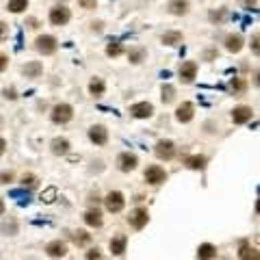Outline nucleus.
Instances as JSON below:
<instances>
[{
    "instance_id": "obj_38",
    "label": "nucleus",
    "mask_w": 260,
    "mask_h": 260,
    "mask_svg": "<svg viewBox=\"0 0 260 260\" xmlns=\"http://www.w3.org/2000/svg\"><path fill=\"white\" fill-rule=\"evenodd\" d=\"M6 35H9V26H6L4 22H0V44L6 39Z\"/></svg>"
},
{
    "instance_id": "obj_9",
    "label": "nucleus",
    "mask_w": 260,
    "mask_h": 260,
    "mask_svg": "<svg viewBox=\"0 0 260 260\" xmlns=\"http://www.w3.org/2000/svg\"><path fill=\"white\" fill-rule=\"evenodd\" d=\"M146 180H148V184H160V182L167 180V174H165V169L162 167L152 165V167L146 169Z\"/></svg>"
},
{
    "instance_id": "obj_10",
    "label": "nucleus",
    "mask_w": 260,
    "mask_h": 260,
    "mask_svg": "<svg viewBox=\"0 0 260 260\" xmlns=\"http://www.w3.org/2000/svg\"><path fill=\"white\" fill-rule=\"evenodd\" d=\"M193 115H195V106L191 102H182L178 110H176V120H178L180 124H188L193 120Z\"/></svg>"
},
{
    "instance_id": "obj_35",
    "label": "nucleus",
    "mask_w": 260,
    "mask_h": 260,
    "mask_svg": "<svg viewBox=\"0 0 260 260\" xmlns=\"http://www.w3.org/2000/svg\"><path fill=\"white\" fill-rule=\"evenodd\" d=\"M13 178H16L13 172H2L0 174V184H9V182H13Z\"/></svg>"
},
{
    "instance_id": "obj_7",
    "label": "nucleus",
    "mask_w": 260,
    "mask_h": 260,
    "mask_svg": "<svg viewBox=\"0 0 260 260\" xmlns=\"http://www.w3.org/2000/svg\"><path fill=\"white\" fill-rule=\"evenodd\" d=\"M70 18H72V13L68 6H54V9L50 11V22L54 26H65L70 22Z\"/></svg>"
},
{
    "instance_id": "obj_31",
    "label": "nucleus",
    "mask_w": 260,
    "mask_h": 260,
    "mask_svg": "<svg viewBox=\"0 0 260 260\" xmlns=\"http://www.w3.org/2000/svg\"><path fill=\"white\" fill-rule=\"evenodd\" d=\"M180 42H182L180 32H167V35H162V44H165V46H176Z\"/></svg>"
},
{
    "instance_id": "obj_11",
    "label": "nucleus",
    "mask_w": 260,
    "mask_h": 260,
    "mask_svg": "<svg viewBox=\"0 0 260 260\" xmlns=\"http://www.w3.org/2000/svg\"><path fill=\"white\" fill-rule=\"evenodd\" d=\"M252 115H254V110H252V106H245V104H240V106H236L232 110V122L234 124H247L252 120Z\"/></svg>"
},
{
    "instance_id": "obj_28",
    "label": "nucleus",
    "mask_w": 260,
    "mask_h": 260,
    "mask_svg": "<svg viewBox=\"0 0 260 260\" xmlns=\"http://www.w3.org/2000/svg\"><path fill=\"white\" fill-rule=\"evenodd\" d=\"M22 186L24 188H37L39 186V178L37 176H32V174H26V176H22Z\"/></svg>"
},
{
    "instance_id": "obj_6",
    "label": "nucleus",
    "mask_w": 260,
    "mask_h": 260,
    "mask_svg": "<svg viewBox=\"0 0 260 260\" xmlns=\"http://www.w3.org/2000/svg\"><path fill=\"white\" fill-rule=\"evenodd\" d=\"M154 152L160 160H172L176 156V146H174V141H158L154 148Z\"/></svg>"
},
{
    "instance_id": "obj_36",
    "label": "nucleus",
    "mask_w": 260,
    "mask_h": 260,
    "mask_svg": "<svg viewBox=\"0 0 260 260\" xmlns=\"http://www.w3.org/2000/svg\"><path fill=\"white\" fill-rule=\"evenodd\" d=\"M87 260H102V252L98 250V247L96 250H89L87 252Z\"/></svg>"
},
{
    "instance_id": "obj_15",
    "label": "nucleus",
    "mask_w": 260,
    "mask_h": 260,
    "mask_svg": "<svg viewBox=\"0 0 260 260\" xmlns=\"http://www.w3.org/2000/svg\"><path fill=\"white\" fill-rule=\"evenodd\" d=\"M82 219H84V224H87L89 228H102V224H104L102 212L98 210V208H91V210H87Z\"/></svg>"
},
{
    "instance_id": "obj_27",
    "label": "nucleus",
    "mask_w": 260,
    "mask_h": 260,
    "mask_svg": "<svg viewBox=\"0 0 260 260\" xmlns=\"http://www.w3.org/2000/svg\"><path fill=\"white\" fill-rule=\"evenodd\" d=\"M230 89H232L234 96H240V94H243V91L247 89V82L243 80V78H234V80L230 82Z\"/></svg>"
},
{
    "instance_id": "obj_46",
    "label": "nucleus",
    "mask_w": 260,
    "mask_h": 260,
    "mask_svg": "<svg viewBox=\"0 0 260 260\" xmlns=\"http://www.w3.org/2000/svg\"><path fill=\"white\" fill-rule=\"evenodd\" d=\"M256 87H260V72L256 74Z\"/></svg>"
},
{
    "instance_id": "obj_25",
    "label": "nucleus",
    "mask_w": 260,
    "mask_h": 260,
    "mask_svg": "<svg viewBox=\"0 0 260 260\" xmlns=\"http://www.w3.org/2000/svg\"><path fill=\"white\" fill-rule=\"evenodd\" d=\"M28 9V0H9V11L11 13H22Z\"/></svg>"
},
{
    "instance_id": "obj_19",
    "label": "nucleus",
    "mask_w": 260,
    "mask_h": 260,
    "mask_svg": "<svg viewBox=\"0 0 260 260\" xmlns=\"http://www.w3.org/2000/svg\"><path fill=\"white\" fill-rule=\"evenodd\" d=\"M126 245H128V238L126 236H115L113 240H110V254L113 256H122L124 252H126Z\"/></svg>"
},
{
    "instance_id": "obj_21",
    "label": "nucleus",
    "mask_w": 260,
    "mask_h": 260,
    "mask_svg": "<svg viewBox=\"0 0 260 260\" xmlns=\"http://www.w3.org/2000/svg\"><path fill=\"white\" fill-rule=\"evenodd\" d=\"M214 256H217V247L210 245V243H204L198 250V258L200 260H212Z\"/></svg>"
},
{
    "instance_id": "obj_4",
    "label": "nucleus",
    "mask_w": 260,
    "mask_h": 260,
    "mask_svg": "<svg viewBox=\"0 0 260 260\" xmlns=\"http://www.w3.org/2000/svg\"><path fill=\"white\" fill-rule=\"evenodd\" d=\"M104 204H106L108 212H122L124 206H126V200H124V195L120 191H110L106 195V200H104Z\"/></svg>"
},
{
    "instance_id": "obj_23",
    "label": "nucleus",
    "mask_w": 260,
    "mask_h": 260,
    "mask_svg": "<svg viewBox=\"0 0 260 260\" xmlns=\"http://www.w3.org/2000/svg\"><path fill=\"white\" fill-rule=\"evenodd\" d=\"M0 232L4 234V236H16L18 234V221H4L2 226H0Z\"/></svg>"
},
{
    "instance_id": "obj_3",
    "label": "nucleus",
    "mask_w": 260,
    "mask_h": 260,
    "mask_svg": "<svg viewBox=\"0 0 260 260\" xmlns=\"http://www.w3.org/2000/svg\"><path fill=\"white\" fill-rule=\"evenodd\" d=\"M52 122L54 124H68V122H72V117H74V108L70 106V104H56L54 108H52Z\"/></svg>"
},
{
    "instance_id": "obj_1",
    "label": "nucleus",
    "mask_w": 260,
    "mask_h": 260,
    "mask_svg": "<svg viewBox=\"0 0 260 260\" xmlns=\"http://www.w3.org/2000/svg\"><path fill=\"white\" fill-rule=\"evenodd\" d=\"M35 48H37V52L48 56V54H54L56 52L58 42H56V37H52V35H42L35 39Z\"/></svg>"
},
{
    "instance_id": "obj_34",
    "label": "nucleus",
    "mask_w": 260,
    "mask_h": 260,
    "mask_svg": "<svg viewBox=\"0 0 260 260\" xmlns=\"http://www.w3.org/2000/svg\"><path fill=\"white\" fill-rule=\"evenodd\" d=\"M252 52L260 56V35H254L252 37Z\"/></svg>"
},
{
    "instance_id": "obj_20",
    "label": "nucleus",
    "mask_w": 260,
    "mask_h": 260,
    "mask_svg": "<svg viewBox=\"0 0 260 260\" xmlns=\"http://www.w3.org/2000/svg\"><path fill=\"white\" fill-rule=\"evenodd\" d=\"M238 258L240 260H260V252L250 247L247 243H243L240 245V252H238Z\"/></svg>"
},
{
    "instance_id": "obj_39",
    "label": "nucleus",
    "mask_w": 260,
    "mask_h": 260,
    "mask_svg": "<svg viewBox=\"0 0 260 260\" xmlns=\"http://www.w3.org/2000/svg\"><path fill=\"white\" fill-rule=\"evenodd\" d=\"M80 6H82V9H96L98 0H80Z\"/></svg>"
},
{
    "instance_id": "obj_41",
    "label": "nucleus",
    "mask_w": 260,
    "mask_h": 260,
    "mask_svg": "<svg viewBox=\"0 0 260 260\" xmlns=\"http://www.w3.org/2000/svg\"><path fill=\"white\" fill-rule=\"evenodd\" d=\"M4 98H6V100H16V98H18V91L16 89H4Z\"/></svg>"
},
{
    "instance_id": "obj_13",
    "label": "nucleus",
    "mask_w": 260,
    "mask_h": 260,
    "mask_svg": "<svg viewBox=\"0 0 260 260\" xmlns=\"http://www.w3.org/2000/svg\"><path fill=\"white\" fill-rule=\"evenodd\" d=\"M89 139L91 143H96V146H106L108 141V130L104 126H94L89 130Z\"/></svg>"
},
{
    "instance_id": "obj_45",
    "label": "nucleus",
    "mask_w": 260,
    "mask_h": 260,
    "mask_svg": "<svg viewBox=\"0 0 260 260\" xmlns=\"http://www.w3.org/2000/svg\"><path fill=\"white\" fill-rule=\"evenodd\" d=\"M243 4H256V0H240Z\"/></svg>"
},
{
    "instance_id": "obj_32",
    "label": "nucleus",
    "mask_w": 260,
    "mask_h": 260,
    "mask_svg": "<svg viewBox=\"0 0 260 260\" xmlns=\"http://www.w3.org/2000/svg\"><path fill=\"white\" fill-rule=\"evenodd\" d=\"M128 56H130V63H141L143 58H146V50L143 48H132Z\"/></svg>"
},
{
    "instance_id": "obj_18",
    "label": "nucleus",
    "mask_w": 260,
    "mask_h": 260,
    "mask_svg": "<svg viewBox=\"0 0 260 260\" xmlns=\"http://www.w3.org/2000/svg\"><path fill=\"white\" fill-rule=\"evenodd\" d=\"M50 148H52V154L54 156H65L70 152V141L68 139H61V136H56V139H52V143H50Z\"/></svg>"
},
{
    "instance_id": "obj_14",
    "label": "nucleus",
    "mask_w": 260,
    "mask_h": 260,
    "mask_svg": "<svg viewBox=\"0 0 260 260\" xmlns=\"http://www.w3.org/2000/svg\"><path fill=\"white\" fill-rule=\"evenodd\" d=\"M130 113H132L136 120H146V117H152L154 106L150 102H139V104H134V106H130Z\"/></svg>"
},
{
    "instance_id": "obj_8",
    "label": "nucleus",
    "mask_w": 260,
    "mask_h": 260,
    "mask_svg": "<svg viewBox=\"0 0 260 260\" xmlns=\"http://www.w3.org/2000/svg\"><path fill=\"white\" fill-rule=\"evenodd\" d=\"M117 165H120V169L124 174H128V172H134L136 169L139 158H136L134 154H130V152H124V154H120V158H117Z\"/></svg>"
},
{
    "instance_id": "obj_40",
    "label": "nucleus",
    "mask_w": 260,
    "mask_h": 260,
    "mask_svg": "<svg viewBox=\"0 0 260 260\" xmlns=\"http://www.w3.org/2000/svg\"><path fill=\"white\" fill-rule=\"evenodd\" d=\"M6 65H9V56L0 52V72H4V70H6Z\"/></svg>"
},
{
    "instance_id": "obj_30",
    "label": "nucleus",
    "mask_w": 260,
    "mask_h": 260,
    "mask_svg": "<svg viewBox=\"0 0 260 260\" xmlns=\"http://www.w3.org/2000/svg\"><path fill=\"white\" fill-rule=\"evenodd\" d=\"M174 100H176V89L172 87V84H165V87H162V102L172 104Z\"/></svg>"
},
{
    "instance_id": "obj_48",
    "label": "nucleus",
    "mask_w": 260,
    "mask_h": 260,
    "mask_svg": "<svg viewBox=\"0 0 260 260\" xmlns=\"http://www.w3.org/2000/svg\"><path fill=\"white\" fill-rule=\"evenodd\" d=\"M0 124H2V120H0Z\"/></svg>"
},
{
    "instance_id": "obj_26",
    "label": "nucleus",
    "mask_w": 260,
    "mask_h": 260,
    "mask_svg": "<svg viewBox=\"0 0 260 260\" xmlns=\"http://www.w3.org/2000/svg\"><path fill=\"white\" fill-rule=\"evenodd\" d=\"M186 167H191V169H204L206 167V158H204V156H188V158H186Z\"/></svg>"
},
{
    "instance_id": "obj_12",
    "label": "nucleus",
    "mask_w": 260,
    "mask_h": 260,
    "mask_svg": "<svg viewBox=\"0 0 260 260\" xmlns=\"http://www.w3.org/2000/svg\"><path fill=\"white\" fill-rule=\"evenodd\" d=\"M195 76H198V63H193V61L182 63V68H180V80L188 84V82L195 80Z\"/></svg>"
},
{
    "instance_id": "obj_17",
    "label": "nucleus",
    "mask_w": 260,
    "mask_h": 260,
    "mask_svg": "<svg viewBox=\"0 0 260 260\" xmlns=\"http://www.w3.org/2000/svg\"><path fill=\"white\" fill-rule=\"evenodd\" d=\"M243 46H245V39L240 35H228L226 37V48H228V52H232V54L243 50Z\"/></svg>"
},
{
    "instance_id": "obj_2",
    "label": "nucleus",
    "mask_w": 260,
    "mask_h": 260,
    "mask_svg": "<svg viewBox=\"0 0 260 260\" xmlns=\"http://www.w3.org/2000/svg\"><path fill=\"white\" fill-rule=\"evenodd\" d=\"M46 256L52 258V260H61L68 256V243L61 238H56V240H50L48 245H46Z\"/></svg>"
},
{
    "instance_id": "obj_29",
    "label": "nucleus",
    "mask_w": 260,
    "mask_h": 260,
    "mask_svg": "<svg viewBox=\"0 0 260 260\" xmlns=\"http://www.w3.org/2000/svg\"><path fill=\"white\" fill-rule=\"evenodd\" d=\"M42 65H39V63H30V65H26V68H24V74L26 76H28V78H37L39 74H42Z\"/></svg>"
},
{
    "instance_id": "obj_44",
    "label": "nucleus",
    "mask_w": 260,
    "mask_h": 260,
    "mask_svg": "<svg viewBox=\"0 0 260 260\" xmlns=\"http://www.w3.org/2000/svg\"><path fill=\"white\" fill-rule=\"evenodd\" d=\"M6 212V206H4V202L2 200H0V217H2V214Z\"/></svg>"
},
{
    "instance_id": "obj_33",
    "label": "nucleus",
    "mask_w": 260,
    "mask_h": 260,
    "mask_svg": "<svg viewBox=\"0 0 260 260\" xmlns=\"http://www.w3.org/2000/svg\"><path fill=\"white\" fill-rule=\"evenodd\" d=\"M122 52H124V48H122L120 44H113V42H110V44L106 46V54H108V56H120Z\"/></svg>"
},
{
    "instance_id": "obj_22",
    "label": "nucleus",
    "mask_w": 260,
    "mask_h": 260,
    "mask_svg": "<svg viewBox=\"0 0 260 260\" xmlns=\"http://www.w3.org/2000/svg\"><path fill=\"white\" fill-rule=\"evenodd\" d=\"M104 89H106V84H104L102 78H94V80L89 82V91H91V96L94 98L104 96Z\"/></svg>"
},
{
    "instance_id": "obj_43",
    "label": "nucleus",
    "mask_w": 260,
    "mask_h": 260,
    "mask_svg": "<svg viewBox=\"0 0 260 260\" xmlns=\"http://www.w3.org/2000/svg\"><path fill=\"white\" fill-rule=\"evenodd\" d=\"M6 152V141L2 139V136H0V156H2Z\"/></svg>"
},
{
    "instance_id": "obj_47",
    "label": "nucleus",
    "mask_w": 260,
    "mask_h": 260,
    "mask_svg": "<svg viewBox=\"0 0 260 260\" xmlns=\"http://www.w3.org/2000/svg\"><path fill=\"white\" fill-rule=\"evenodd\" d=\"M256 212L260 214V200H258V204H256Z\"/></svg>"
},
{
    "instance_id": "obj_16",
    "label": "nucleus",
    "mask_w": 260,
    "mask_h": 260,
    "mask_svg": "<svg viewBox=\"0 0 260 260\" xmlns=\"http://www.w3.org/2000/svg\"><path fill=\"white\" fill-rule=\"evenodd\" d=\"M167 9L172 16H186L188 13V0H169Z\"/></svg>"
},
{
    "instance_id": "obj_5",
    "label": "nucleus",
    "mask_w": 260,
    "mask_h": 260,
    "mask_svg": "<svg viewBox=\"0 0 260 260\" xmlns=\"http://www.w3.org/2000/svg\"><path fill=\"white\" fill-rule=\"evenodd\" d=\"M148 221H150V214L146 208H136V210H132L128 217V224L132 226L134 230H143V228L148 226Z\"/></svg>"
},
{
    "instance_id": "obj_24",
    "label": "nucleus",
    "mask_w": 260,
    "mask_h": 260,
    "mask_svg": "<svg viewBox=\"0 0 260 260\" xmlns=\"http://www.w3.org/2000/svg\"><path fill=\"white\" fill-rule=\"evenodd\" d=\"M74 243H76L78 247H87V245L91 243V234H87V232H82V230H78V232H74Z\"/></svg>"
},
{
    "instance_id": "obj_37",
    "label": "nucleus",
    "mask_w": 260,
    "mask_h": 260,
    "mask_svg": "<svg viewBox=\"0 0 260 260\" xmlns=\"http://www.w3.org/2000/svg\"><path fill=\"white\" fill-rule=\"evenodd\" d=\"M54 195H56L54 188H48V191H46V193L42 195V200H44V202H48V204H50V202H54Z\"/></svg>"
},
{
    "instance_id": "obj_42",
    "label": "nucleus",
    "mask_w": 260,
    "mask_h": 260,
    "mask_svg": "<svg viewBox=\"0 0 260 260\" xmlns=\"http://www.w3.org/2000/svg\"><path fill=\"white\" fill-rule=\"evenodd\" d=\"M226 18V11H221V13H210V20H224Z\"/></svg>"
}]
</instances>
